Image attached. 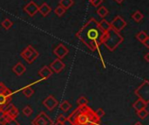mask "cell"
Segmentation results:
<instances>
[{"instance_id": "6da1fadb", "label": "cell", "mask_w": 149, "mask_h": 125, "mask_svg": "<svg viewBox=\"0 0 149 125\" xmlns=\"http://www.w3.org/2000/svg\"><path fill=\"white\" fill-rule=\"evenodd\" d=\"M76 36L90 50L95 51L99 50L105 32L100 28L99 23L95 19H91L79 30Z\"/></svg>"}, {"instance_id": "7a4b0ae2", "label": "cell", "mask_w": 149, "mask_h": 125, "mask_svg": "<svg viewBox=\"0 0 149 125\" xmlns=\"http://www.w3.org/2000/svg\"><path fill=\"white\" fill-rule=\"evenodd\" d=\"M72 125H99L100 118L88 105L79 106L67 117Z\"/></svg>"}, {"instance_id": "3957f363", "label": "cell", "mask_w": 149, "mask_h": 125, "mask_svg": "<svg viewBox=\"0 0 149 125\" xmlns=\"http://www.w3.org/2000/svg\"><path fill=\"white\" fill-rule=\"evenodd\" d=\"M123 42V37L120 35L118 31H115L112 28L105 32V36L102 41V44H104L109 50L113 51L121 43Z\"/></svg>"}, {"instance_id": "277c9868", "label": "cell", "mask_w": 149, "mask_h": 125, "mask_svg": "<svg viewBox=\"0 0 149 125\" xmlns=\"http://www.w3.org/2000/svg\"><path fill=\"white\" fill-rule=\"evenodd\" d=\"M134 94L146 103L149 104V82L145 80L134 91Z\"/></svg>"}, {"instance_id": "5b68a950", "label": "cell", "mask_w": 149, "mask_h": 125, "mask_svg": "<svg viewBox=\"0 0 149 125\" xmlns=\"http://www.w3.org/2000/svg\"><path fill=\"white\" fill-rule=\"evenodd\" d=\"M38 55H39L38 52L31 45H28L21 52L22 58H24L28 64H32L37 59V57H38Z\"/></svg>"}, {"instance_id": "8992f818", "label": "cell", "mask_w": 149, "mask_h": 125, "mask_svg": "<svg viewBox=\"0 0 149 125\" xmlns=\"http://www.w3.org/2000/svg\"><path fill=\"white\" fill-rule=\"evenodd\" d=\"M32 125H52L53 122L49 116L45 112H40L32 121Z\"/></svg>"}, {"instance_id": "52a82bcc", "label": "cell", "mask_w": 149, "mask_h": 125, "mask_svg": "<svg viewBox=\"0 0 149 125\" xmlns=\"http://www.w3.org/2000/svg\"><path fill=\"white\" fill-rule=\"evenodd\" d=\"M111 28L113 30H114L115 31H120L121 30H123L126 25H127V22L120 16H117L111 23H110Z\"/></svg>"}, {"instance_id": "ba28073f", "label": "cell", "mask_w": 149, "mask_h": 125, "mask_svg": "<svg viewBox=\"0 0 149 125\" xmlns=\"http://www.w3.org/2000/svg\"><path fill=\"white\" fill-rule=\"evenodd\" d=\"M43 104L48 110H52L58 106V102L57 101V99L53 96L50 95L43 101Z\"/></svg>"}, {"instance_id": "9c48e42d", "label": "cell", "mask_w": 149, "mask_h": 125, "mask_svg": "<svg viewBox=\"0 0 149 125\" xmlns=\"http://www.w3.org/2000/svg\"><path fill=\"white\" fill-rule=\"evenodd\" d=\"M65 64L63 63V61L61 59H58V58H56L50 64V69L54 73H59V72H61L65 69Z\"/></svg>"}, {"instance_id": "30bf717a", "label": "cell", "mask_w": 149, "mask_h": 125, "mask_svg": "<svg viewBox=\"0 0 149 125\" xmlns=\"http://www.w3.org/2000/svg\"><path fill=\"white\" fill-rule=\"evenodd\" d=\"M13 95V92L10 89H6V90L0 94V108H2L3 105L10 103V100H11V97Z\"/></svg>"}, {"instance_id": "8fae6325", "label": "cell", "mask_w": 149, "mask_h": 125, "mask_svg": "<svg viewBox=\"0 0 149 125\" xmlns=\"http://www.w3.org/2000/svg\"><path fill=\"white\" fill-rule=\"evenodd\" d=\"M69 52V50L63 44H58L53 50V53L54 55L57 57V58L58 59H62L64 58Z\"/></svg>"}, {"instance_id": "7c38bea8", "label": "cell", "mask_w": 149, "mask_h": 125, "mask_svg": "<svg viewBox=\"0 0 149 125\" xmlns=\"http://www.w3.org/2000/svg\"><path fill=\"white\" fill-rule=\"evenodd\" d=\"M24 10L30 17H34L38 12V4H36V3L34 1H31L28 4H26L24 6Z\"/></svg>"}, {"instance_id": "4fadbf2b", "label": "cell", "mask_w": 149, "mask_h": 125, "mask_svg": "<svg viewBox=\"0 0 149 125\" xmlns=\"http://www.w3.org/2000/svg\"><path fill=\"white\" fill-rule=\"evenodd\" d=\"M52 70L50 69V67L49 66H44L40 70H39V72H38V75H39V77H41V78L42 79H48L50 77H52Z\"/></svg>"}, {"instance_id": "5bb4252c", "label": "cell", "mask_w": 149, "mask_h": 125, "mask_svg": "<svg viewBox=\"0 0 149 125\" xmlns=\"http://www.w3.org/2000/svg\"><path fill=\"white\" fill-rule=\"evenodd\" d=\"M25 70H26L25 66H24L23 64H21V63H17V64H15V65L13 66V68H12V71H13L17 77L22 76V75L25 72Z\"/></svg>"}, {"instance_id": "9a60e30c", "label": "cell", "mask_w": 149, "mask_h": 125, "mask_svg": "<svg viewBox=\"0 0 149 125\" xmlns=\"http://www.w3.org/2000/svg\"><path fill=\"white\" fill-rule=\"evenodd\" d=\"M6 114H7L8 117L16 119L17 117L18 114H19V110H18V109H17V107H15V106L12 104V105L6 110Z\"/></svg>"}, {"instance_id": "2e32d148", "label": "cell", "mask_w": 149, "mask_h": 125, "mask_svg": "<svg viewBox=\"0 0 149 125\" xmlns=\"http://www.w3.org/2000/svg\"><path fill=\"white\" fill-rule=\"evenodd\" d=\"M148 103H146L145 101L141 100V99H138L134 104H133V108L136 110V111H139V110H144L148 107Z\"/></svg>"}, {"instance_id": "e0dca14e", "label": "cell", "mask_w": 149, "mask_h": 125, "mask_svg": "<svg viewBox=\"0 0 149 125\" xmlns=\"http://www.w3.org/2000/svg\"><path fill=\"white\" fill-rule=\"evenodd\" d=\"M51 11H52V8H51L46 3H42L41 6H38V12H39L43 17L47 16Z\"/></svg>"}, {"instance_id": "ac0fdd59", "label": "cell", "mask_w": 149, "mask_h": 125, "mask_svg": "<svg viewBox=\"0 0 149 125\" xmlns=\"http://www.w3.org/2000/svg\"><path fill=\"white\" fill-rule=\"evenodd\" d=\"M99 25H100V28L104 31V32H107V30H109L111 29V25H110V23H108L107 20L105 19H102L100 21V23H99Z\"/></svg>"}, {"instance_id": "d6986e66", "label": "cell", "mask_w": 149, "mask_h": 125, "mask_svg": "<svg viewBox=\"0 0 149 125\" xmlns=\"http://www.w3.org/2000/svg\"><path fill=\"white\" fill-rule=\"evenodd\" d=\"M22 92H23L24 96L26 98H30L34 94V90H33V89L31 86H26L25 88H24L22 90Z\"/></svg>"}, {"instance_id": "ffe728a7", "label": "cell", "mask_w": 149, "mask_h": 125, "mask_svg": "<svg viewBox=\"0 0 149 125\" xmlns=\"http://www.w3.org/2000/svg\"><path fill=\"white\" fill-rule=\"evenodd\" d=\"M59 108L62 111L64 112H67L71 108H72V104L69 103V101L67 100H64L60 104H59Z\"/></svg>"}, {"instance_id": "44dd1931", "label": "cell", "mask_w": 149, "mask_h": 125, "mask_svg": "<svg viewBox=\"0 0 149 125\" xmlns=\"http://www.w3.org/2000/svg\"><path fill=\"white\" fill-rule=\"evenodd\" d=\"M72 4H73V0H60L59 2V5L63 7L65 10L71 8Z\"/></svg>"}, {"instance_id": "7402d4cb", "label": "cell", "mask_w": 149, "mask_h": 125, "mask_svg": "<svg viewBox=\"0 0 149 125\" xmlns=\"http://www.w3.org/2000/svg\"><path fill=\"white\" fill-rule=\"evenodd\" d=\"M97 13H98V15H99L100 17L104 18L106 16L108 15L109 11H108V10L106 8V6H101V7H100V8L97 10Z\"/></svg>"}, {"instance_id": "603a6c76", "label": "cell", "mask_w": 149, "mask_h": 125, "mask_svg": "<svg viewBox=\"0 0 149 125\" xmlns=\"http://www.w3.org/2000/svg\"><path fill=\"white\" fill-rule=\"evenodd\" d=\"M148 33L146 32V31H141V32H139L137 35H136V38L141 42V43H143L146 39H148Z\"/></svg>"}, {"instance_id": "cb8c5ba5", "label": "cell", "mask_w": 149, "mask_h": 125, "mask_svg": "<svg viewBox=\"0 0 149 125\" xmlns=\"http://www.w3.org/2000/svg\"><path fill=\"white\" fill-rule=\"evenodd\" d=\"M1 25L3 28H4L5 30H9L11 28V26L13 25V22L11 20H10L9 18H5L4 20H3V22L1 23Z\"/></svg>"}, {"instance_id": "d4e9b609", "label": "cell", "mask_w": 149, "mask_h": 125, "mask_svg": "<svg viewBox=\"0 0 149 125\" xmlns=\"http://www.w3.org/2000/svg\"><path fill=\"white\" fill-rule=\"evenodd\" d=\"M143 14L140 11V10H137L135 11L133 15H132V18L135 21V22H141L142 19H143Z\"/></svg>"}, {"instance_id": "484cf974", "label": "cell", "mask_w": 149, "mask_h": 125, "mask_svg": "<svg viewBox=\"0 0 149 125\" xmlns=\"http://www.w3.org/2000/svg\"><path fill=\"white\" fill-rule=\"evenodd\" d=\"M89 103V101L87 100V98L84 96H81L80 97H79V99L77 100V104L78 106H83V105H87Z\"/></svg>"}, {"instance_id": "4316f807", "label": "cell", "mask_w": 149, "mask_h": 125, "mask_svg": "<svg viewBox=\"0 0 149 125\" xmlns=\"http://www.w3.org/2000/svg\"><path fill=\"white\" fill-rule=\"evenodd\" d=\"M65 10H65L63 7H61L60 5H58V6H57L56 7V9L54 10V12H55V14L58 16V17H62L65 13Z\"/></svg>"}, {"instance_id": "83f0119b", "label": "cell", "mask_w": 149, "mask_h": 125, "mask_svg": "<svg viewBox=\"0 0 149 125\" xmlns=\"http://www.w3.org/2000/svg\"><path fill=\"white\" fill-rule=\"evenodd\" d=\"M137 116H138L141 119H146L147 117L148 116V111L147 110V109L139 110V111H137Z\"/></svg>"}, {"instance_id": "f1b7e54d", "label": "cell", "mask_w": 149, "mask_h": 125, "mask_svg": "<svg viewBox=\"0 0 149 125\" xmlns=\"http://www.w3.org/2000/svg\"><path fill=\"white\" fill-rule=\"evenodd\" d=\"M7 119H8V116H7L6 112L0 110V124H3L6 122Z\"/></svg>"}, {"instance_id": "f546056e", "label": "cell", "mask_w": 149, "mask_h": 125, "mask_svg": "<svg viewBox=\"0 0 149 125\" xmlns=\"http://www.w3.org/2000/svg\"><path fill=\"white\" fill-rule=\"evenodd\" d=\"M22 112H23V114H24V116H26V117H31V115L32 114L33 110H32V109H31L30 106H25V107L23 109Z\"/></svg>"}, {"instance_id": "4dcf8cb0", "label": "cell", "mask_w": 149, "mask_h": 125, "mask_svg": "<svg viewBox=\"0 0 149 125\" xmlns=\"http://www.w3.org/2000/svg\"><path fill=\"white\" fill-rule=\"evenodd\" d=\"M3 125H20V124L14 118H10L8 117V119L6 120V122Z\"/></svg>"}, {"instance_id": "1f68e13d", "label": "cell", "mask_w": 149, "mask_h": 125, "mask_svg": "<svg viewBox=\"0 0 149 125\" xmlns=\"http://www.w3.org/2000/svg\"><path fill=\"white\" fill-rule=\"evenodd\" d=\"M95 114L100 117V118H102L105 115H106V112L104 111V110L102 108H99L96 111H95Z\"/></svg>"}, {"instance_id": "d6a6232c", "label": "cell", "mask_w": 149, "mask_h": 125, "mask_svg": "<svg viewBox=\"0 0 149 125\" xmlns=\"http://www.w3.org/2000/svg\"><path fill=\"white\" fill-rule=\"evenodd\" d=\"M56 122L65 123V122H66V117H65L63 114H61V115H59V116L57 117V121H56Z\"/></svg>"}, {"instance_id": "836d02e7", "label": "cell", "mask_w": 149, "mask_h": 125, "mask_svg": "<svg viewBox=\"0 0 149 125\" xmlns=\"http://www.w3.org/2000/svg\"><path fill=\"white\" fill-rule=\"evenodd\" d=\"M90 2H91V3H92L93 6L98 7L99 5H100V3L103 2V0H91Z\"/></svg>"}, {"instance_id": "e575fe53", "label": "cell", "mask_w": 149, "mask_h": 125, "mask_svg": "<svg viewBox=\"0 0 149 125\" xmlns=\"http://www.w3.org/2000/svg\"><path fill=\"white\" fill-rule=\"evenodd\" d=\"M6 89H7V87L4 85V84L3 83H0V94L3 93L6 90Z\"/></svg>"}, {"instance_id": "d590c367", "label": "cell", "mask_w": 149, "mask_h": 125, "mask_svg": "<svg viewBox=\"0 0 149 125\" xmlns=\"http://www.w3.org/2000/svg\"><path fill=\"white\" fill-rule=\"evenodd\" d=\"M142 44H144V45H145L147 48H149V37L148 38V39H146V40H145V41H144Z\"/></svg>"}, {"instance_id": "8d00e7d4", "label": "cell", "mask_w": 149, "mask_h": 125, "mask_svg": "<svg viewBox=\"0 0 149 125\" xmlns=\"http://www.w3.org/2000/svg\"><path fill=\"white\" fill-rule=\"evenodd\" d=\"M145 60H146V62L149 63V53H147V54H146V56H145Z\"/></svg>"}, {"instance_id": "74e56055", "label": "cell", "mask_w": 149, "mask_h": 125, "mask_svg": "<svg viewBox=\"0 0 149 125\" xmlns=\"http://www.w3.org/2000/svg\"><path fill=\"white\" fill-rule=\"evenodd\" d=\"M52 125H65V123H60V122H56L55 124H53Z\"/></svg>"}, {"instance_id": "f35d334b", "label": "cell", "mask_w": 149, "mask_h": 125, "mask_svg": "<svg viewBox=\"0 0 149 125\" xmlns=\"http://www.w3.org/2000/svg\"><path fill=\"white\" fill-rule=\"evenodd\" d=\"M115 1H116V2H117L118 3H122V2H123L124 0H115Z\"/></svg>"}, {"instance_id": "ab89813d", "label": "cell", "mask_w": 149, "mask_h": 125, "mask_svg": "<svg viewBox=\"0 0 149 125\" xmlns=\"http://www.w3.org/2000/svg\"><path fill=\"white\" fill-rule=\"evenodd\" d=\"M134 125H143V124H142L141 122H137V123H135V124H134Z\"/></svg>"}, {"instance_id": "60d3db41", "label": "cell", "mask_w": 149, "mask_h": 125, "mask_svg": "<svg viewBox=\"0 0 149 125\" xmlns=\"http://www.w3.org/2000/svg\"><path fill=\"white\" fill-rule=\"evenodd\" d=\"M90 1H91V0H90Z\"/></svg>"}]
</instances>
